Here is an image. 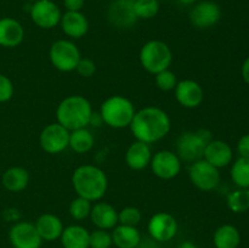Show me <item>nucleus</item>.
<instances>
[{"mask_svg": "<svg viewBox=\"0 0 249 248\" xmlns=\"http://www.w3.org/2000/svg\"><path fill=\"white\" fill-rule=\"evenodd\" d=\"M129 128L136 140L151 145L169 134L172 119L160 107L147 106L135 112Z\"/></svg>", "mask_w": 249, "mask_h": 248, "instance_id": "nucleus-1", "label": "nucleus"}, {"mask_svg": "<svg viewBox=\"0 0 249 248\" xmlns=\"http://www.w3.org/2000/svg\"><path fill=\"white\" fill-rule=\"evenodd\" d=\"M12 248H14V247H12Z\"/></svg>", "mask_w": 249, "mask_h": 248, "instance_id": "nucleus-47", "label": "nucleus"}, {"mask_svg": "<svg viewBox=\"0 0 249 248\" xmlns=\"http://www.w3.org/2000/svg\"><path fill=\"white\" fill-rule=\"evenodd\" d=\"M177 248H198V247H197L192 241H184V242L180 243Z\"/></svg>", "mask_w": 249, "mask_h": 248, "instance_id": "nucleus-43", "label": "nucleus"}, {"mask_svg": "<svg viewBox=\"0 0 249 248\" xmlns=\"http://www.w3.org/2000/svg\"><path fill=\"white\" fill-rule=\"evenodd\" d=\"M75 72L83 78H91L96 73V63L89 57H82L78 62Z\"/></svg>", "mask_w": 249, "mask_h": 248, "instance_id": "nucleus-35", "label": "nucleus"}, {"mask_svg": "<svg viewBox=\"0 0 249 248\" xmlns=\"http://www.w3.org/2000/svg\"><path fill=\"white\" fill-rule=\"evenodd\" d=\"M10 243L14 248H40L43 240L34 223L16 221L9 231Z\"/></svg>", "mask_w": 249, "mask_h": 248, "instance_id": "nucleus-13", "label": "nucleus"}, {"mask_svg": "<svg viewBox=\"0 0 249 248\" xmlns=\"http://www.w3.org/2000/svg\"><path fill=\"white\" fill-rule=\"evenodd\" d=\"M160 0H135L134 10L139 19H151L160 12Z\"/></svg>", "mask_w": 249, "mask_h": 248, "instance_id": "nucleus-30", "label": "nucleus"}, {"mask_svg": "<svg viewBox=\"0 0 249 248\" xmlns=\"http://www.w3.org/2000/svg\"><path fill=\"white\" fill-rule=\"evenodd\" d=\"M89 218L96 229L113 230L118 225V211L108 202H95L91 207Z\"/></svg>", "mask_w": 249, "mask_h": 248, "instance_id": "nucleus-18", "label": "nucleus"}, {"mask_svg": "<svg viewBox=\"0 0 249 248\" xmlns=\"http://www.w3.org/2000/svg\"><path fill=\"white\" fill-rule=\"evenodd\" d=\"M60 26L71 39H80L89 32V21L82 11H66L61 17Z\"/></svg>", "mask_w": 249, "mask_h": 248, "instance_id": "nucleus-19", "label": "nucleus"}, {"mask_svg": "<svg viewBox=\"0 0 249 248\" xmlns=\"http://www.w3.org/2000/svg\"><path fill=\"white\" fill-rule=\"evenodd\" d=\"M49 58L56 70L70 73L75 71L78 62L82 58V53L74 41L70 39H58L51 44Z\"/></svg>", "mask_w": 249, "mask_h": 248, "instance_id": "nucleus-7", "label": "nucleus"}, {"mask_svg": "<svg viewBox=\"0 0 249 248\" xmlns=\"http://www.w3.org/2000/svg\"><path fill=\"white\" fill-rule=\"evenodd\" d=\"M141 220H142V213L136 207H124L118 212V224H122V225L138 226Z\"/></svg>", "mask_w": 249, "mask_h": 248, "instance_id": "nucleus-32", "label": "nucleus"}, {"mask_svg": "<svg viewBox=\"0 0 249 248\" xmlns=\"http://www.w3.org/2000/svg\"><path fill=\"white\" fill-rule=\"evenodd\" d=\"M179 2H181V4L184 5H192L195 4V2H197V0H178Z\"/></svg>", "mask_w": 249, "mask_h": 248, "instance_id": "nucleus-44", "label": "nucleus"}, {"mask_svg": "<svg viewBox=\"0 0 249 248\" xmlns=\"http://www.w3.org/2000/svg\"><path fill=\"white\" fill-rule=\"evenodd\" d=\"M139 60L146 72L156 75L162 71L169 70L173 62V51L167 43L153 39L140 49Z\"/></svg>", "mask_w": 249, "mask_h": 248, "instance_id": "nucleus-5", "label": "nucleus"}, {"mask_svg": "<svg viewBox=\"0 0 249 248\" xmlns=\"http://www.w3.org/2000/svg\"><path fill=\"white\" fill-rule=\"evenodd\" d=\"M203 159L218 169L230 165L233 160V150L226 141L213 139L206 146Z\"/></svg>", "mask_w": 249, "mask_h": 248, "instance_id": "nucleus-17", "label": "nucleus"}, {"mask_svg": "<svg viewBox=\"0 0 249 248\" xmlns=\"http://www.w3.org/2000/svg\"><path fill=\"white\" fill-rule=\"evenodd\" d=\"M215 248H238L241 245V232L235 225L224 224L219 226L213 235Z\"/></svg>", "mask_w": 249, "mask_h": 248, "instance_id": "nucleus-26", "label": "nucleus"}, {"mask_svg": "<svg viewBox=\"0 0 249 248\" xmlns=\"http://www.w3.org/2000/svg\"><path fill=\"white\" fill-rule=\"evenodd\" d=\"M72 186L77 196L90 202L101 201L108 189V179L104 170L94 164H83L72 174Z\"/></svg>", "mask_w": 249, "mask_h": 248, "instance_id": "nucleus-2", "label": "nucleus"}, {"mask_svg": "<svg viewBox=\"0 0 249 248\" xmlns=\"http://www.w3.org/2000/svg\"><path fill=\"white\" fill-rule=\"evenodd\" d=\"M138 248H160L158 247V242L155 241L153 238H142L140 242V245L138 246Z\"/></svg>", "mask_w": 249, "mask_h": 248, "instance_id": "nucleus-41", "label": "nucleus"}, {"mask_svg": "<svg viewBox=\"0 0 249 248\" xmlns=\"http://www.w3.org/2000/svg\"><path fill=\"white\" fill-rule=\"evenodd\" d=\"M237 152L240 157L249 158V134H245L237 142Z\"/></svg>", "mask_w": 249, "mask_h": 248, "instance_id": "nucleus-37", "label": "nucleus"}, {"mask_svg": "<svg viewBox=\"0 0 249 248\" xmlns=\"http://www.w3.org/2000/svg\"><path fill=\"white\" fill-rule=\"evenodd\" d=\"M104 124L113 129L129 128L136 109L133 102L122 95H113L105 100L100 107Z\"/></svg>", "mask_w": 249, "mask_h": 248, "instance_id": "nucleus-4", "label": "nucleus"}, {"mask_svg": "<svg viewBox=\"0 0 249 248\" xmlns=\"http://www.w3.org/2000/svg\"><path fill=\"white\" fill-rule=\"evenodd\" d=\"M241 75H242V79L245 80L246 84L249 85V56L243 61L242 67H241Z\"/></svg>", "mask_w": 249, "mask_h": 248, "instance_id": "nucleus-40", "label": "nucleus"}, {"mask_svg": "<svg viewBox=\"0 0 249 248\" xmlns=\"http://www.w3.org/2000/svg\"><path fill=\"white\" fill-rule=\"evenodd\" d=\"M230 175L238 189H249V158L238 157L232 162Z\"/></svg>", "mask_w": 249, "mask_h": 248, "instance_id": "nucleus-28", "label": "nucleus"}, {"mask_svg": "<svg viewBox=\"0 0 249 248\" xmlns=\"http://www.w3.org/2000/svg\"><path fill=\"white\" fill-rule=\"evenodd\" d=\"M70 130L60 123H50L41 130L39 135V143L44 152L49 155H58L68 148Z\"/></svg>", "mask_w": 249, "mask_h": 248, "instance_id": "nucleus-10", "label": "nucleus"}, {"mask_svg": "<svg viewBox=\"0 0 249 248\" xmlns=\"http://www.w3.org/2000/svg\"><path fill=\"white\" fill-rule=\"evenodd\" d=\"M190 22L198 29H208L215 26L221 18V7L212 0H202L195 4L190 11Z\"/></svg>", "mask_w": 249, "mask_h": 248, "instance_id": "nucleus-14", "label": "nucleus"}, {"mask_svg": "<svg viewBox=\"0 0 249 248\" xmlns=\"http://www.w3.org/2000/svg\"><path fill=\"white\" fill-rule=\"evenodd\" d=\"M85 5V0H63L66 11H82Z\"/></svg>", "mask_w": 249, "mask_h": 248, "instance_id": "nucleus-38", "label": "nucleus"}, {"mask_svg": "<svg viewBox=\"0 0 249 248\" xmlns=\"http://www.w3.org/2000/svg\"><path fill=\"white\" fill-rule=\"evenodd\" d=\"M34 225H36L41 240L46 241V242H53L56 240H60L63 229H65L62 220L53 213H44L39 215Z\"/></svg>", "mask_w": 249, "mask_h": 248, "instance_id": "nucleus-22", "label": "nucleus"}, {"mask_svg": "<svg viewBox=\"0 0 249 248\" xmlns=\"http://www.w3.org/2000/svg\"><path fill=\"white\" fill-rule=\"evenodd\" d=\"M107 19L118 29L131 28L138 22L134 2L129 0H113L107 9Z\"/></svg>", "mask_w": 249, "mask_h": 248, "instance_id": "nucleus-15", "label": "nucleus"}, {"mask_svg": "<svg viewBox=\"0 0 249 248\" xmlns=\"http://www.w3.org/2000/svg\"><path fill=\"white\" fill-rule=\"evenodd\" d=\"M15 88L11 79L7 75L0 73V104L7 102L14 96Z\"/></svg>", "mask_w": 249, "mask_h": 248, "instance_id": "nucleus-36", "label": "nucleus"}, {"mask_svg": "<svg viewBox=\"0 0 249 248\" xmlns=\"http://www.w3.org/2000/svg\"><path fill=\"white\" fill-rule=\"evenodd\" d=\"M189 179L195 187L202 191H213L220 184V172L206 159H198L189 167Z\"/></svg>", "mask_w": 249, "mask_h": 248, "instance_id": "nucleus-8", "label": "nucleus"}, {"mask_svg": "<svg viewBox=\"0 0 249 248\" xmlns=\"http://www.w3.org/2000/svg\"><path fill=\"white\" fill-rule=\"evenodd\" d=\"M179 80H178L177 74L174 72H172L170 70L162 71V72L157 73L155 75L156 85L162 91H172V90H174Z\"/></svg>", "mask_w": 249, "mask_h": 248, "instance_id": "nucleus-34", "label": "nucleus"}, {"mask_svg": "<svg viewBox=\"0 0 249 248\" xmlns=\"http://www.w3.org/2000/svg\"><path fill=\"white\" fill-rule=\"evenodd\" d=\"M129 1H133L134 2V1H135V0H129Z\"/></svg>", "mask_w": 249, "mask_h": 248, "instance_id": "nucleus-46", "label": "nucleus"}, {"mask_svg": "<svg viewBox=\"0 0 249 248\" xmlns=\"http://www.w3.org/2000/svg\"><path fill=\"white\" fill-rule=\"evenodd\" d=\"M178 221L168 212H157L147 223L148 236L158 243L169 242L178 233Z\"/></svg>", "mask_w": 249, "mask_h": 248, "instance_id": "nucleus-12", "label": "nucleus"}, {"mask_svg": "<svg viewBox=\"0 0 249 248\" xmlns=\"http://www.w3.org/2000/svg\"><path fill=\"white\" fill-rule=\"evenodd\" d=\"M211 140H213V135L208 129L185 131L177 139V155L182 162L186 163H194L202 159L206 146Z\"/></svg>", "mask_w": 249, "mask_h": 248, "instance_id": "nucleus-6", "label": "nucleus"}, {"mask_svg": "<svg viewBox=\"0 0 249 248\" xmlns=\"http://www.w3.org/2000/svg\"><path fill=\"white\" fill-rule=\"evenodd\" d=\"M111 233L113 246L117 248H138L142 240V235L136 226L118 224Z\"/></svg>", "mask_w": 249, "mask_h": 248, "instance_id": "nucleus-24", "label": "nucleus"}, {"mask_svg": "<svg viewBox=\"0 0 249 248\" xmlns=\"http://www.w3.org/2000/svg\"><path fill=\"white\" fill-rule=\"evenodd\" d=\"M92 109L91 102L82 95H70L56 107L57 123L70 131L87 128L89 125Z\"/></svg>", "mask_w": 249, "mask_h": 248, "instance_id": "nucleus-3", "label": "nucleus"}, {"mask_svg": "<svg viewBox=\"0 0 249 248\" xmlns=\"http://www.w3.org/2000/svg\"><path fill=\"white\" fill-rule=\"evenodd\" d=\"M150 167L153 175L158 179L172 180L181 172L182 160L177 152L170 150H160L152 155Z\"/></svg>", "mask_w": 249, "mask_h": 248, "instance_id": "nucleus-9", "label": "nucleus"}, {"mask_svg": "<svg viewBox=\"0 0 249 248\" xmlns=\"http://www.w3.org/2000/svg\"><path fill=\"white\" fill-rule=\"evenodd\" d=\"M91 202L88 201V199L83 198V197L77 196L70 204V215L72 216V219L77 221L85 220L90 216V212H91Z\"/></svg>", "mask_w": 249, "mask_h": 248, "instance_id": "nucleus-31", "label": "nucleus"}, {"mask_svg": "<svg viewBox=\"0 0 249 248\" xmlns=\"http://www.w3.org/2000/svg\"><path fill=\"white\" fill-rule=\"evenodd\" d=\"M1 184L7 191L21 192L28 186L29 173L23 167H11L4 172Z\"/></svg>", "mask_w": 249, "mask_h": 248, "instance_id": "nucleus-25", "label": "nucleus"}, {"mask_svg": "<svg viewBox=\"0 0 249 248\" xmlns=\"http://www.w3.org/2000/svg\"><path fill=\"white\" fill-rule=\"evenodd\" d=\"M5 218L9 221H17L19 219V212L15 208H9L5 211Z\"/></svg>", "mask_w": 249, "mask_h": 248, "instance_id": "nucleus-42", "label": "nucleus"}, {"mask_svg": "<svg viewBox=\"0 0 249 248\" xmlns=\"http://www.w3.org/2000/svg\"><path fill=\"white\" fill-rule=\"evenodd\" d=\"M24 28L21 22L12 17L0 18V46L16 48L23 41Z\"/></svg>", "mask_w": 249, "mask_h": 248, "instance_id": "nucleus-20", "label": "nucleus"}, {"mask_svg": "<svg viewBox=\"0 0 249 248\" xmlns=\"http://www.w3.org/2000/svg\"><path fill=\"white\" fill-rule=\"evenodd\" d=\"M26 1H28V2H34V1H36V0H26Z\"/></svg>", "mask_w": 249, "mask_h": 248, "instance_id": "nucleus-45", "label": "nucleus"}, {"mask_svg": "<svg viewBox=\"0 0 249 248\" xmlns=\"http://www.w3.org/2000/svg\"><path fill=\"white\" fill-rule=\"evenodd\" d=\"M90 232L87 228L72 224L63 229L60 241L63 248H89Z\"/></svg>", "mask_w": 249, "mask_h": 248, "instance_id": "nucleus-23", "label": "nucleus"}, {"mask_svg": "<svg viewBox=\"0 0 249 248\" xmlns=\"http://www.w3.org/2000/svg\"><path fill=\"white\" fill-rule=\"evenodd\" d=\"M113 246L112 233L108 230L96 229L90 232L89 248H111Z\"/></svg>", "mask_w": 249, "mask_h": 248, "instance_id": "nucleus-33", "label": "nucleus"}, {"mask_svg": "<svg viewBox=\"0 0 249 248\" xmlns=\"http://www.w3.org/2000/svg\"><path fill=\"white\" fill-rule=\"evenodd\" d=\"M29 15L36 27L41 29H53L60 24L62 12L53 0H36L32 2Z\"/></svg>", "mask_w": 249, "mask_h": 248, "instance_id": "nucleus-11", "label": "nucleus"}, {"mask_svg": "<svg viewBox=\"0 0 249 248\" xmlns=\"http://www.w3.org/2000/svg\"><path fill=\"white\" fill-rule=\"evenodd\" d=\"M104 124V119H102L101 114L100 112H92L91 117H90L89 121V125L95 126V128H100V126Z\"/></svg>", "mask_w": 249, "mask_h": 248, "instance_id": "nucleus-39", "label": "nucleus"}, {"mask_svg": "<svg viewBox=\"0 0 249 248\" xmlns=\"http://www.w3.org/2000/svg\"><path fill=\"white\" fill-rule=\"evenodd\" d=\"M152 155L151 145L135 140L126 148L124 159H125L126 165L131 170H143L150 167Z\"/></svg>", "mask_w": 249, "mask_h": 248, "instance_id": "nucleus-21", "label": "nucleus"}, {"mask_svg": "<svg viewBox=\"0 0 249 248\" xmlns=\"http://www.w3.org/2000/svg\"><path fill=\"white\" fill-rule=\"evenodd\" d=\"M228 208L233 213H245L249 211V189H237L230 192L226 198Z\"/></svg>", "mask_w": 249, "mask_h": 248, "instance_id": "nucleus-29", "label": "nucleus"}, {"mask_svg": "<svg viewBox=\"0 0 249 248\" xmlns=\"http://www.w3.org/2000/svg\"><path fill=\"white\" fill-rule=\"evenodd\" d=\"M95 146V136L88 128L75 129L70 131V142L68 147L75 153H87Z\"/></svg>", "mask_w": 249, "mask_h": 248, "instance_id": "nucleus-27", "label": "nucleus"}, {"mask_svg": "<svg viewBox=\"0 0 249 248\" xmlns=\"http://www.w3.org/2000/svg\"><path fill=\"white\" fill-rule=\"evenodd\" d=\"M174 95L180 106L185 108H197L204 99V90L198 82L192 79L179 80Z\"/></svg>", "mask_w": 249, "mask_h": 248, "instance_id": "nucleus-16", "label": "nucleus"}]
</instances>
